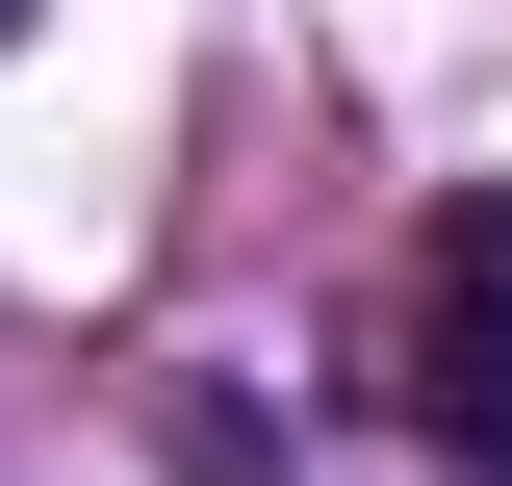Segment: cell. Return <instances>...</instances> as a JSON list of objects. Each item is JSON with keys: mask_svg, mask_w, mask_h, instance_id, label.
Here are the masks:
<instances>
[{"mask_svg": "<svg viewBox=\"0 0 512 486\" xmlns=\"http://www.w3.org/2000/svg\"><path fill=\"white\" fill-rule=\"evenodd\" d=\"M410 410L512 486V205H461V231L410 256Z\"/></svg>", "mask_w": 512, "mask_h": 486, "instance_id": "cell-1", "label": "cell"}]
</instances>
